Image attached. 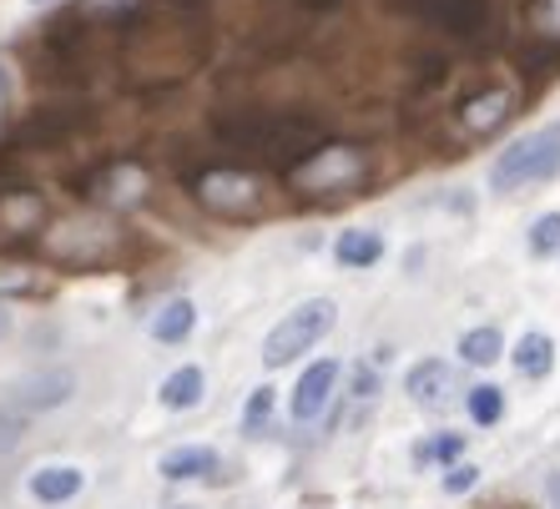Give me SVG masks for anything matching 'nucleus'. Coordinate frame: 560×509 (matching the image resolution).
I'll return each instance as SVG.
<instances>
[{
    "label": "nucleus",
    "mask_w": 560,
    "mask_h": 509,
    "mask_svg": "<svg viewBox=\"0 0 560 509\" xmlns=\"http://www.w3.org/2000/svg\"><path fill=\"white\" fill-rule=\"evenodd\" d=\"M192 323H197V308L187 298H172V303H162V313L152 318V339L156 343H183L187 333H192Z\"/></svg>",
    "instance_id": "obj_18"
},
{
    "label": "nucleus",
    "mask_w": 560,
    "mask_h": 509,
    "mask_svg": "<svg viewBox=\"0 0 560 509\" xmlns=\"http://www.w3.org/2000/svg\"><path fill=\"white\" fill-rule=\"evenodd\" d=\"M550 495H556V499H560V474H556V480H550Z\"/></svg>",
    "instance_id": "obj_33"
},
{
    "label": "nucleus",
    "mask_w": 560,
    "mask_h": 509,
    "mask_svg": "<svg viewBox=\"0 0 560 509\" xmlns=\"http://www.w3.org/2000/svg\"><path fill=\"white\" fill-rule=\"evenodd\" d=\"M5 86H11V71H5V66H0V96H5Z\"/></svg>",
    "instance_id": "obj_32"
},
{
    "label": "nucleus",
    "mask_w": 560,
    "mask_h": 509,
    "mask_svg": "<svg viewBox=\"0 0 560 509\" xmlns=\"http://www.w3.org/2000/svg\"><path fill=\"white\" fill-rule=\"evenodd\" d=\"M525 21H530V31L540 40L560 46V0H530V5H525Z\"/></svg>",
    "instance_id": "obj_23"
},
{
    "label": "nucleus",
    "mask_w": 560,
    "mask_h": 509,
    "mask_svg": "<svg viewBox=\"0 0 560 509\" xmlns=\"http://www.w3.org/2000/svg\"><path fill=\"white\" fill-rule=\"evenodd\" d=\"M374 389H378L374 368H359V379H353V393H359V399H374Z\"/></svg>",
    "instance_id": "obj_29"
},
{
    "label": "nucleus",
    "mask_w": 560,
    "mask_h": 509,
    "mask_svg": "<svg viewBox=\"0 0 560 509\" xmlns=\"http://www.w3.org/2000/svg\"><path fill=\"white\" fill-rule=\"evenodd\" d=\"M77 495H81V470H71V464H46V470L31 474V499H40V505H66Z\"/></svg>",
    "instance_id": "obj_14"
},
{
    "label": "nucleus",
    "mask_w": 560,
    "mask_h": 509,
    "mask_svg": "<svg viewBox=\"0 0 560 509\" xmlns=\"http://www.w3.org/2000/svg\"><path fill=\"white\" fill-rule=\"evenodd\" d=\"M21 439H26V418L11 414V409H0V459L15 454V449H21Z\"/></svg>",
    "instance_id": "obj_25"
},
{
    "label": "nucleus",
    "mask_w": 560,
    "mask_h": 509,
    "mask_svg": "<svg viewBox=\"0 0 560 509\" xmlns=\"http://www.w3.org/2000/svg\"><path fill=\"white\" fill-rule=\"evenodd\" d=\"M71 393H77V374L71 368H46V374H31V379L15 383V404L46 414V409H61Z\"/></svg>",
    "instance_id": "obj_12"
},
{
    "label": "nucleus",
    "mask_w": 560,
    "mask_h": 509,
    "mask_svg": "<svg viewBox=\"0 0 560 509\" xmlns=\"http://www.w3.org/2000/svg\"><path fill=\"white\" fill-rule=\"evenodd\" d=\"M222 146H233L253 162H273V167H293L324 146V121L303 117V111H273V106H233V111H218L212 117Z\"/></svg>",
    "instance_id": "obj_1"
},
{
    "label": "nucleus",
    "mask_w": 560,
    "mask_h": 509,
    "mask_svg": "<svg viewBox=\"0 0 560 509\" xmlns=\"http://www.w3.org/2000/svg\"><path fill=\"white\" fill-rule=\"evenodd\" d=\"M197 26L192 21H162V15H127V46L121 66L131 81L156 86V81H177L197 66Z\"/></svg>",
    "instance_id": "obj_2"
},
{
    "label": "nucleus",
    "mask_w": 560,
    "mask_h": 509,
    "mask_svg": "<svg viewBox=\"0 0 560 509\" xmlns=\"http://www.w3.org/2000/svg\"><path fill=\"white\" fill-rule=\"evenodd\" d=\"M459 454H465V439H459V434H440V439H430V445L415 449L419 464H455Z\"/></svg>",
    "instance_id": "obj_24"
},
{
    "label": "nucleus",
    "mask_w": 560,
    "mask_h": 509,
    "mask_svg": "<svg viewBox=\"0 0 560 509\" xmlns=\"http://www.w3.org/2000/svg\"><path fill=\"white\" fill-rule=\"evenodd\" d=\"M40 252L56 262H81V268H92V262L117 252V237L106 233L102 223H61L46 242H40Z\"/></svg>",
    "instance_id": "obj_9"
},
{
    "label": "nucleus",
    "mask_w": 560,
    "mask_h": 509,
    "mask_svg": "<svg viewBox=\"0 0 560 509\" xmlns=\"http://www.w3.org/2000/svg\"><path fill=\"white\" fill-rule=\"evenodd\" d=\"M339 262L343 268H374L378 258H384V237L369 233V227H349V233L339 237Z\"/></svg>",
    "instance_id": "obj_17"
},
{
    "label": "nucleus",
    "mask_w": 560,
    "mask_h": 509,
    "mask_svg": "<svg viewBox=\"0 0 560 509\" xmlns=\"http://www.w3.org/2000/svg\"><path fill=\"white\" fill-rule=\"evenodd\" d=\"M510 117H515V92H510V86H480V92H469L465 102L455 106V137L485 142V137H495Z\"/></svg>",
    "instance_id": "obj_8"
},
{
    "label": "nucleus",
    "mask_w": 560,
    "mask_h": 509,
    "mask_svg": "<svg viewBox=\"0 0 560 509\" xmlns=\"http://www.w3.org/2000/svg\"><path fill=\"white\" fill-rule=\"evenodd\" d=\"M364 177H369V157L364 146L353 142H324L313 146L303 162L288 167V187L299 197H339V192H353Z\"/></svg>",
    "instance_id": "obj_3"
},
{
    "label": "nucleus",
    "mask_w": 560,
    "mask_h": 509,
    "mask_svg": "<svg viewBox=\"0 0 560 509\" xmlns=\"http://www.w3.org/2000/svg\"><path fill=\"white\" fill-rule=\"evenodd\" d=\"M202 389H208V379H202V368H177V374H167L162 379V389H156V399H162V409H192V404H202Z\"/></svg>",
    "instance_id": "obj_15"
},
{
    "label": "nucleus",
    "mask_w": 560,
    "mask_h": 509,
    "mask_svg": "<svg viewBox=\"0 0 560 509\" xmlns=\"http://www.w3.org/2000/svg\"><path fill=\"white\" fill-rule=\"evenodd\" d=\"M465 404H469V418H475V424H495V418L505 414V393H500L495 383H475Z\"/></svg>",
    "instance_id": "obj_22"
},
{
    "label": "nucleus",
    "mask_w": 560,
    "mask_h": 509,
    "mask_svg": "<svg viewBox=\"0 0 560 509\" xmlns=\"http://www.w3.org/2000/svg\"><path fill=\"white\" fill-rule=\"evenodd\" d=\"M172 509H192V505H172Z\"/></svg>",
    "instance_id": "obj_34"
},
{
    "label": "nucleus",
    "mask_w": 560,
    "mask_h": 509,
    "mask_svg": "<svg viewBox=\"0 0 560 509\" xmlns=\"http://www.w3.org/2000/svg\"><path fill=\"white\" fill-rule=\"evenodd\" d=\"M5 333H11V308L0 303V339H5Z\"/></svg>",
    "instance_id": "obj_31"
},
{
    "label": "nucleus",
    "mask_w": 560,
    "mask_h": 509,
    "mask_svg": "<svg viewBox=\"0 0 560 509\" xmlns=\"http://www.w3.org/2000/svg\"><path fill=\"white\" fill-rule=\"evenodd\" d=\"M480 484V470L475 464H450V474H444V495H465V489H475Z\"/></svg>",
    "instance_id": "obj_28"
},
{
    "label": "nucleus",
    "mask_w": 560,
    "mask_h": 509,
    "mask_svg": "<svg viewBox=\"0 0 560 509\" xmlns=\"http://www.w3.org/2000/svg\"><path fill=\"white\" fill-rule=\"evenodd\" d=\"M218 470V449L208 445H187L162 454V480H202V474Z\"/></svg>",
    "instance_id": "obj_16"
},
{
    "label": "nucleus",
    "mask_w": 560,
    "mask_h": 509,
    "mask_svg": "<svg viewBox=\"0 0 560 509\" xmlns=\"http://www.w3.org/2000/svg\"><path fill=\"white\" fill-rule=\"evenodd\" d=\"M405 389H409V399H415L419 409H430V414H440V409L455 404V368L440 364V358H424V364L409 368Z\"/></svg>",
    "instance_id": "obj_10"
},
{
    "label": "nucleus",
    "mask_w": 560,
    "mask_h": 509,
    "mask_svg": "<svg viewBox=\"0 0 560 509\" xmlns=\"http://www.w3.org/2000/svg\"><path fill=\"white\" fill-rule=\"evenodd\" d=\"M36 217H40V197H31V192L0 197V223L5 227H36Z\"/></svg>",
    "instance_id": "obj_21"
},
{
    "label": "nucleus",
    "mask_w": 560,
    "mask_h": 509,
    "mask_svg": "<svg viewBox=\"0 0 560 509\" xmlns=\"http://www.w3.org/2000/svg\"><path fill=\"white\" fill-rule=\"evenodd\" d=\"M268 409H273V389H258L248 399V409H243V429L258 434L262 429V418H268Z\"/></svg>",
    "instance_id": "obj_27"
},
{
    "label": "nucleus",
    "mask_w": 560,
    "mask_h": 509,
    "mask_svg": "<svg viewBox=\"0 0 560 509\" xmlns=\"http://www.w3.org/2000/svg\"><path fill=\"white\" fill-rule=\"evenodd\" d=\"M480 509H530V505H515V499H490V505H480Z\"/></svg>",
    "instance_id": "obj_30"
},
{
    "label": "nucleus",
    "mask_w": 560,
    "mask_h": 509,
    "mask_svg": "<svg viewBox=\"0 0 560 509\" xmlns=\"http://www.w3.org/2000/svg\"><path fill=\"white\" fill-rule=\"evenodd\" d=\"M96 187H102L106 202L131 208V202H142L147 197V171L137 167V162H117V167H106L102 177H96Z\"/></svg>",
    "instance_id": "obj_13"
},
{
    "label": "nucleus",
    "mask_w": 560,
    "mask_h": 509,
    "mask_svg": "<svg viewBox=\"0 0 560 509\" xmlns=\"http://www.w3.org/2000/svg\"><path fill=\"white\" fill-rule=\"evenodd\" d=\"M530 248L535 252H556L560 248V212H546V217L530 227Z\"/></svg>",
    "instance_id": "obj_26"
},
{
    "label": "nucleus",
    "mask_w": 560,
    "mask_h": 509,
    "mask_svg": "<svg viewBox=\"0 0 560 509\" xmlns=\"http://www.w3.org/2000/svg\"><path fill=\"white\" fill-rule=\"evenodd\" d=\"M500 348H505V339H500L495 328H469L465 339H459V358L475 368H490L500 358Z\"/></svg>",
    "instance_id": "obj_20"
},
{
    "label": "nucleus",
    "mask_w": 560,
    "mask_h": 509,
    "mask_svg": "<svg viewBox=\"0 0 560 509\" xmlns=\"http://www.w3.org/2000/svg\"><path fill=\"white\" fill-rule=\"evenodd\" d=\"M31 5H46V0H31Z\"/></svg>",
    "instance_id": "obj_35"
},
{
    "label": "nucleus",
    "mask_w": 560,
    "mask_h": 509,
    "mask_svg": "<svg viewBox=\"0 0 560 509\" xmlns=\"http://www.w3.org/2000/svg\"><path fill=\"white\" fill-rule=\"evenodd\" d=\"M192 197L218 217H262L268 182L253 167H202L192 177Z\"/></svg>",
    "instance_id": "obj_4"
},
{
    "label": "nucleus",
    "mask_w": 560,
    "mask_h": 509,
    "mask_svg": "<svg viewBox=\"0 0 560 509\" xmlns=\"http://www.w3.org/2000/svg\"><path fill=\"white\" fill-rule=\"evenodd\" d=\"M334 323H339V308H334L328 298H308L303 308H293V313L262 339V364L283 368V364H293V358H303V353L324 339Z\"/></svg>",
    "instance_id": "obj_5"
},
{
    "label": "nucleus",
    "mask_w": 560,
    "mask_h": 509,
    "mask_svg": "<svg viewBox=\"0 0 560 509\" xmlns=\"http://www.w3.org/2000/svg\"><path fill=\"white\" fill-rule=\"evenodd\" d=\"M515 368H521L525 379H546L550 368H556V343H550L546 333H525V339L515 343Z\"/></svg>",
    "instance_id": "obj_19"
},
{
    "label": "nucleus",
    "mask_w": 560,
    "mask_h": 509,
    "mask_svg": "<svg viewBox=\"0 0 560 509\" xmlns=\"http://www.w3.org/2000/svg\"><path fill=\"white\" fill-rule=\"evenodd\" d=\"M556 171H560V127H550V131H535L525 142L505 146V157L490 171V187H495V192H515V187L546 182Z\"/></svg>",
    "instance_id": "obj_6"
},
{
    "label": "nucleus",
    "mask_w": 560,
    "mask_h": 509,
    "mask_svg": "<svg viewBox=\"0 0 560 509\" xmlns=\"http://www.w3.org/2000/svg\"><path fill=\"white\" fill-rule=\"evenodd\" d=\"M334 383H339V364H334V358H318V364L303 368L299 389H293V418L308 424V418L324 414V404L334 399Z\"/></svg>",
    "instance_id": "obj_11"
},
{
    "label": "nucleus",
    "mask_w": 560,
    "mask_h": 509,
    "mask_svg": "<svg viewBox=\"0 0 560 509\" xmlns=\"http://www.w3.org/2000/svg\"><path fill=\"white\" fill-rule=\"evenodd\" d=\"M394 11H405L409 21L430 31H444V36H485L490 26V0H389Z\"/></svg>",
    "instance_id": "obj_7"
}]
</instances>
